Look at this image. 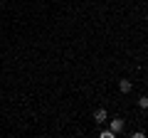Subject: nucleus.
<instances>
[{
  "mask_svg": "<svg viewBox=\"0 0 148 138\" xmlns=\"http://www.w3.org/2000/svg\"><path fill=\"white\" fill-rule=\"evenodd\" d=\"M106 118H109V113H106V109H96V111H94V121H96V123H104Z\"/></svg>",
  "mask_w": 148,
  "mask_h": 138,
  "instance_id": "1",
  "label": "nucleus"
},
{
  "mask_svg": "<svg viewBox=\"0 0 148 138\" xmlns=\"http://www.w3.org/2000/svg\"><path fill=\"white\" fill-rule=\"evenodd\" d=\"M111 131H114V133H121L123 131V118H114V121H111Z\"/></svg>",
  "mask_w": 148,
  "mask_h": 138,
  "instance_id": "2",
  "label": "nucleus"
},
{
  "mask_svg": "<svg viewBox=\"0 0 148 138\" xmlns=\"http://www.w3.org/2000/svg\"><path fill=\"white\" fill-rule=\"evenodd\" d=\"M119 89H121L123 94H128V91H131V81H126V79H123V81H119Z\"/></svg>",
  "mask_w": 148,
  "mask_h": 138,
  "instance_id": "3",
  "label": "nucleus"
},
{
  "mask_svg": "<svg viewBox=\"0 0 148 138\" xmlns=\"http://www.w3.org/2000/svg\"><path fill=\"white\" fill-rule=\"evenodd\" d=\"M114 136H116V133L111 131V128H104V131H101V138H114Z\"/></svg>",
  "mask_w": 148,
  "mask_h": 138,
  "instance_id": "4",
  "label": "nucleus"
},
{
  "mask_svg": "<svg viewBox=\"0 0 148 138\" xmlns=\"http://www.w3.org/2000/svg\"><path fill=\"white\" fill-rule=\"evenodd\" d=\"M138 109H148V99H146V96L138 99Z\"/></svg>",
  "mask_w": 148,
  "mask_h": 138,
  "instance_id": "5",
  "label": "nucleus"
}]
</instances>
